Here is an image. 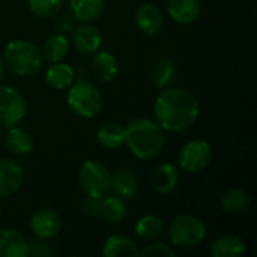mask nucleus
<instances>
[{
	"instance_id": "1",
	"label": "nucleus",
	"mask_w": 257,
	"mask_h": 257,
	"mask_svg": "<svg viewBox=\"0 0 257 257\" xmlns=\"http://www.w3.org/2000/svg\"><path fill=\"white\" fill-rule=\"evenodd\" d=\"M155 122L169 133H182L191 128L200 116L197 98L181 87L161 89L154 102Z\"/></svg>"
},
{
	"instance_id": "2",
	"label": "nucleus",
	"mask_w": 257,
	"mask_h": 257,
	"mask_svg": "<svg viewBox=\"0 0 257 257\" xmlns=\"http://www.w3.org/2000/svg\"><path fill=\"white\" fill-rule=\"evenodd\" d=\"M125 143L136 158L148 161L163 152L166 134L155 119L139 117L131 120L125 128Z\"/></svg>"
},
{
	"instance_id": "3",
	"label": "nucleus",
	"mask_w": 257,
	"mask_h": 257,
	"mask_svg": "<svg viewBox=\"0 0 257 257\" xmlns=\"http://www.w3.org/2000/svg\"><path fill=\"white\" fill-rule=\"evenodd\" d=\"M2 59L5 66L17 77L35 75L44 63L39 47L27 39L9 41L3 48Z\"/></svg>"
},
{
	"instance_id": "4",
	"label": "nucleus",
	"mask_w": 257,
	"mask_h": 257,
	"mask_svg": "<svg viewBox=\"0 0 257 257\" xmlns=\"http://www.w3.org/2000/svg\"><path fill=\"white\" fill-rule=\"evenodd\" d=\"M66 102L68 107L83 119H95L104 107L101 90L92 81L84 78L72 81L68 87Z\"/></svg>"
},
{
	"instance_id": "5",
	"label": "nucleus",
	"mask_w": 257,
	"mask_h": 257,
	"mask_svg": "<svg viewBox=\"0 0 257 257\" xmlns=\"http://www.w3.org/2000/svg\"><path fill=\"white\" fill-rule=\"evenodd\" d=\"M78 184L86 196L101 200L111 193V173L101 161L86 160L78 170Z\"/></svg>"
},
{
	"instance_id": "6",
	"label": "nucleus",
	"mask_w": 257,
	"mask_h": 257,
	"mask_svg": "<svg viewBox=\"0 0 257 257\" xmlns=\"http://www.w3.org/2000/svg\"><path fill=\"white\" fill-rule=\"evenodd\" d=\"M206 238L205 223L190 214L178 215L169 224V239L178 248H193Z\"/></svg>"
},
{
	"instance_id": "7",
	"label": "nucleus",
	"mask_w": 257,
	"mask_h": 257,
	"mask_svg": "<svg viewBox=\"0 0 257 257\" xmlns=\"http://www.w3.org/2000/svg\"><path fill=\"white\" fill-rule=\"evenodd\" d=\"M212 160V146L205 139H191L179 151V167L188 173L203 172Z\"/></svg>"
},
{
	"instance_id": "8",
	"label": "nucleus",
	"mask_w": 257,
	"mask_h": 257,
	"mask_svg": "<svg viewBox=\"0 0 257 257\" xmlns=\"http://www.w3.org/2000/svg\"><path fill=\"white\" fill-rule=\"evenodd\" d=\"M27 113L24 96L12 86H0V125L9 128L18 125Z\"/></svg>"
},
{
	"instance_id": "9",
	"label": "nucleus",
	"mask_w": 257,
	"mask_h": 257,
	"mask_svg": "<svg viewBox=\"0 0 257 257\" xmlns=\"http://www.w3.org/2000/svg\"><path fill=\"white\" fill-rule=\"evenodd\" d=\"M29 227L38 239L50 241L60 233L62 218L53 209H39L32 215Z\"/></svg>"
},
{
	"instance_id": "10",
	"label": "nucleus",
	"mask_w": 257,
	"mask_h": 257,
	"mask_svg": "<svg viewBox=\"0 0 257 257\" xmlns=\"http://www.w3.org/2000/svg\"><path fill=\"white\" fill-rule=\"evenodd\" d=\"M72 44L75 50L84 56H92L102 45V35L92 23H81L72 33Z\"/></svg>"
},
{
	"instance_id": "11",
	"label": "nucleus",
	"mask_w": 257,
	"mask_h": 257,
	"mask_svg": "<svg viewBox=\"0 0 257 257\" xmlns=\"http://www.w3.org/2000/svg\"><path fill=\"white\" fill-rule=\"evenodd\" d=\"M24 182L23 167L9 158H0V199L15 194Z\"/></svg>"
},
{
	"instance_id": "12",
	"label": "nucleus",
	"mask_w": 257,
	"mask_h": 257,
	"mask_svg": "<svg viewBox=\"0 0 257 257\" xmlns=\"http://www.w3.org/2000/svg\"><path fill=\"white\" fill-rule=\"evenodd\" d=\"M136 24L142 33L148 36H155L163 30L164 14L154 3H143L136 11Z\"/></svg>"
},
{
	"instance_id": "13",
	"label": "nucleus",
	"mask_w": 257,
	"mask_h": 257,
	"mask_svg": "<svg viewBox=\"0 0 257 257\" xmlns=\"http://www.w3.org/2000/svg\"><path fill=\"white\" fill-rule=\"evenodd\" d=\"M90 69L99 81L108 83L117 77L119 62L113 53H110L107 50H98L95 54H92Z\"/></svg>"
},
{
	"instance_id": "14",
	"label": "nucleus",
	"mask_w": 257,
	"mask_h": 257,
	"mask_svg": "<svg viewBox=\"0 0 257 257\" xmlns=\"http://www.w3.org/2000/svg\"><path fill=\"white\" fill-rule=\"evenodd\" d=\"M111 193L123 200H134L139 194V179L134 170L122 167L111 175Z\"/></svg>"
},
{
	"instance_id": "15",
	"label": "nucleus",
	"mask_w": 257,
	"mask_h": 257,
	"mask_svg": "<svg viewBox=\"0 0 257 257\" xmlns=\"http://www.w3.org/2000/svg\"><path fill=\"white\" fill-rule=\"evenodd\" d=\"M27 238L15 229H0V257L29 256Z\"/></svg>"
},
{
	"instance_id": "16",
	"label": "nucleus",
	"mask_w": 257,
	"mask_h": 257,
	"mask_svg": "<svg viewBox=\"0 0 257 257\" xmlns=\"http://www.w3.org/2000/svg\"><path fill=\"white\" fill-rule=\"evenodd\" d=\"M178 182L179 173L172 163H161L151 173V187L158 194L172 193L178 187Z\"/></svg>"
},
{
	"instance_id": "17",
	"label": "nucleus",
	"mask_w": 257,
	"mask_h": 257,
	"mask_svg": "<svg viewBox=\"0 0 257 257\" xmlns=\"http://www.w3.org/2000/svg\"><path fill=\"white\" fill-rule=\"evenodd\" d=\"M202 12L200 0H169L167 14L169 17L179 24L194 23Z\"/></svg>"
},
{
	"instance_id": "18",
	"label": "nucleus",
	"mask_w": 257,
	"mask_h": 257,
	"mask_svg": "<svg viewBox=\"0 0 257 257\" xmlns=\"http://www.w3.org/2000/svg\"><path fill=\"white\" fill-rule=\"evenodd\" d=\"M44 80L48 87L54 90H65L75 80V72H74V68L65 63L63 60L54 62V63H50V66L45 69Z\"/></svg>"
},
{
	"instance_id": "19",
	"label": "nucleus",
	"mask_w": 257,
	"mask_h": 257,
	"mask_svg": "<svg viewBox=\"0 0 257 257\" xmlns=\"http://www.w3.org/2000/svg\"><path fill=\"white\" fill-rule=\"evenodd\" d=\"M99 215L108 223V224H120L126 215H128V206L126 200L116 194H107L101 199L99 205Z\"/></svg>"
},
{
	"instance_id": "20",
	"label": "nucleus",
	"mask_w": 257,
	"mask_h": 257,
	"mask_svg": "<svg viewBox=\"0 0 257 257\" xmlns=\"http://www.w3.org/2000/svg\"><path fill=\"white\" fill-rule=\"evenodd\" d=\"M245 242L236 235H223L211 244V254L214 257H241L245 254Z\"/></svg>"
},
{
	"instance_id": "21",
	"label": "nucleus",
	"mask_w": 257,
	"mask_h": 257,
	"mask_svg": "<svg viewBox=\"0 0 257 257\" xmlns=\"http://www.w3.org/2000/svg\"><path fill=\"white\" fill-rule=\"evenodd\" d=\"M176 65L169 57H158L151 68V80L157 89H166L172 86L176 78Z\"/></svg>"
},
{
	"instance_id": "22",
	"label": "nucleus",
	"mask_w": 257,
	"mask_h": 257,
	"mask_svg": "<svg viewBox=\"0 0 257 257\" xmlns=\"http://www.w3.org/2000/svg\"><path fill=\"white\" fill-rule=\"evenodd\" d=\"M96 140L104 149H119L125 145V126L117 122H105L98 128Z\"/></svg>"
},
{
	"instance_id": "23",
	"label": "nucleus",
	"mask_w": 257,
	"mask_h": 257,
	"mask_svg": "<svg viewBox=\"0 0 257 257\" xmlns=\"http://www.w3.org/2000/svg\"><path fill=\"white\" fill-rule=\"evenodd\" d=\"M5 143L12 154L21 155V157L29 155L35 148V142H33L32 136L26 130H23L17 125L8 128L6 136H5Z\"/></svg>"
},
{
	"instance_id": "24",
	"label": "nucleus",
	"mask_w": 257,
	"mask_h": 257,
	"mask_svg": "<svg viewBox=\"0 0 257 257\" xmlns=\"http://www.w3.org/2000/svg\"><path fill=\"white\" fill-rule=\"evenodd\" d=\"M72 17L81 23H92L105 9V0H69Z\"/></svg>"
},
{
	"instance_id": "25",
	"label": "nucleus",
	"mask_w": 257,
	"mask_h": 257,
	"mask_svg": "<svg viewBox=\"0 0 257 257\" xmlns=\"http://www.w3.org/2000/svg\"><path fill=\"white\" fill-rule=\"evenodd\" d=\"M220 205L227 214H244L251 205V196L244 188H230L220 197Z\"/></svg>"
},
{
	"instance_id": "26",
	"label": "nucleus",
	"mask_w": 257,
	"mask_h": 257,
	"mask_svg": "<svg viewBox=\"0 0 257 257\" xmlns=\"http://www.w3.org/2000/svg\"><path fill=\"white\" fill-rule=\"evenodd\" d=\"M102 254L105 257H134L139 256V248L131 238L123 235H111L102 247Z\"/></svg>"
},
{
	"instance_id": "27",
	"label": "nucleus",
	"mask_w": 257,
	"mask_h": 257,
	"mask_svg": "<svg viewBox=\"0 0 257 257\" xmlns=\"http://www.w3.org/2000/svg\"><path fill=\"white\" fill-rule=\"evenodd\" d=\"M69 53V39L63 33L50 35L42 47V57L50 62H62Z\"/></svg>"
},
{
	"instance_id": "28",
	"label": "nucleus",
	"mask_w": 257,
	"mask_h": 257,
	"mask_svg": "<svg viewBox=\"0 0 257 257\" xmlns=\"http://www.w3.org/2000/svg\"><path fill=\"white\" fill-rule=\"evenodd\" d=\"M134 230H136V235L146 241V242H151V241H157L161 235H163V230H164V221L158 217V215H154V214H146L143 217H140L134 226Z\"/></svg>"
},
{
	"instance_id": "29",
	"label": "nucleus",
	"mask_w": 257,
	"mask_h": 257,
	"mask_svg": "<svg viewBox=\"0 0 257 257\" xmlns=\"http://www.w3.org/2000/svg\"><path fill=\"white\" fill-rule=\"evenodd\" d=\"M27 6L33 15L39 18H51L60 12L63 0H27Z\"/></svg>"
},
{
	"instance_id": "30",
	"label": "nucleus",
	"mask_w": 257,
	"mask_h": 257,
	"mask_svg": "<svg viewBox=\"0 0 257 257\" xmlns=\"http://www.w3.org/2000/svg\"><path fill=\"white\" fill-rule=\"evenodd\" d=\"M139 256L175 257L176 256V251L169 244H164V242H152V244L146 245L142 251H139Z\"/></svg>"
},
{
	"instance_id": "31",
	"label": "nucleus",
	"mask_w": 257,
	"mask_h": 257,
	"mask_svg": "<svg viewBox=\"0 0 257 257\" xmlns=\"http://www.w3.org/2000/svg\"><path fill=\"white\" fill-rule=\"evenodd\" d=\"M29 254L32 256H41V257H48L56 254L54 248L45 241V239H38L32 244H29Z\"/></svg>"
},
{
	"instance_id": "32",
	"label": "nucleus",
	"mask_w": 257,
	"mask_h": 257,
	"mask_svg": "<svg viewBox=\"0 0 257 257\" xmlns=\"http://www.w3.org/2000/svg\"><path fill=\"white\" fill-rule=\"evenodd\" d=\"M99 205H101L99 199H93V197L86 196L83 203H81V211L87 217H96V215H99Z\"/></svg>"
},
{
	"instance_id": "33",
	"label": "nucleus",
	"mask_w": 257,
	"mask_h": 257,
	"mask_svg": "<svg viewBox=\"0 0 257 257\" xmlns=\"http://www.w3.org/2000/svg\"><path fill=\"white\" fill-rule=\"evenodd\" d=\"M57 26H59V30H71L72 29V20L69 18V15H63V17H60Z\"/></svg>"
},
{
	"instance_id": "34",
	"label": "nucleus",
	"mask_w": 257,
	"mask_h": 257,
	"mask_svg": "<svg viewBox=\"0 0 257 257\" xmlns=\"http://www.w3.org/2000/svg\"><path fill=\"white\" fill-rule=\"evenodd\" d=\"M3 72H5V63H3V59L0 57V80L3 77Z\"/></svg>"
},
{
	"instance_id": "35",
	"label": "nucleus",
	"mask_w": 257,
	"mask_h": 257,
	"mask_svg": "<svg viewBox=\"0 0 257 257\" xmlns=\"http://www.w3.org/2000/svg\"><path fill=\"white\" fill-rule=\"evenodd\" d=\"M0 218H2V206H0Z\"/></svg>"
}]
</instances>
